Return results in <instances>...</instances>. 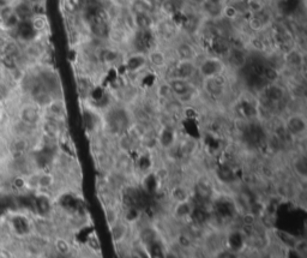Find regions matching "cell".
<instances>
[{"label": "cell", "instance_id": "24", "mask_svg": "<svg viewBox=\"0 0 307 258\" xmlns=\"http://www.w3.org/2000/svg\"><path fill=\"white\" fill-rule=\"evenodd\" d=\"M292 167H293V169H294V172L297 173V177H299L300 179H303V180L306 179L307 163H306L305 156L298 155V156L294 158V161H293Z\"/></svg>", "mask_w": 307, "mask_h": 258}, {"label": "cell", "instance_id": "6", "mask_svg": "<svg viewBox=\"0 0 307 258\" xmlns=\"http://www.w3.org/2000/svg\"><path fill=\"white\" fill-rule=\"evenodd\" d=\"M154 30H155L157 40H162V41H174L180 32L175 19L170 17H164L160 21H156Z\"/></svg>", "mask_w": 307, "mask_h": 258}, {"label": "cell", "instance_id": "23", "mask_svg": "<svg viewBox=\"0 0 307 258\" xmlns=\"http://www.w3.org/2000/svg\"><path fill=\"white\" fill-rule=\"evenodd\" d=\"M170 197H172V200L174 201L175 203H181L190 201L191 194H190L189 189L185 188L181 184H179V185H175L174 188H172V190H170Z\"/></svg>", "mask_w": 307, "mask_h": 258}, {"label": "cell", "instance_id": "22", "mask_svg": "<svg viewBox=\"0 0 307 258\" xmlns=\"http://www.w3.org/2000/svg\"><path fill=\"white\" fill-rule=\"evenodd\" d=\"M54 183H55V178H54L52 173L44 172L36 177L35 188L40 190V191H46V190H50L52 188Z\"/></svg>", "mask_w": 307, "mask_h": 258}, {"label": "cell", "instance_id": "18", "mask_svg": "<svg viewBox=\"0 0 307 258\" xmlns=\"http://www.w3.org/2000/svg\"><path fill=\"white\" fill-rule=\"evenodd\" d=\"M157 11L153 6L150 0H131L130 2V13L131 15H138V13H152L155 15Z\"/></svg>", "mask_w": 307, "mask_h": 258}, {"label": "cell", "instance_id": "4", "mask_svg": "<svg viewBox=\"0 0 307 258\" xmlns=\"http://www.w3.org/2000/svg\"><path fill=\"white\" fill-rule=\"evenodd\" d=\"M132 52L147 53L157 46V36L155 30H137L132 32L130 40Z\"/></svg>", "mask_w": 307, "mask_h": 258}, {"label": "cell", "instance_id": "11", "mask_svg": "<svg viewBox=\"0 0 307 258\" xmlns=\"http://www.w3.org/2000/svg\"><path fill=\"white\" fill-rule=\"evenodd\" d=\"M249 58V52H246L243 47L232 45L227 54L224 55V61H226L227 67H232L233 70L240 71L245 66Z\"/></svg>", "mask_w": 307, "mask_h": 258}, {"label": "cell", "instance_id": "1", "mask_svg": "<svg viewBox=\"0 0 307 258\" xmlns=\"http://www.w3.org/2000/svg\"><path fill=\"white\" fill-rule=\"evenodd\" d=\"M166 81L168 83L174 100L178 101L180 104L191 103L197 98L198 89L193 81L178 77L168 78Z\"/></svg>", "mask_w": 307, "mask_h": 258}, {"label": "cell", "instance_id": "9", "mask_svg": "<svg viewBox=\"0 0 307 258\" xmlns=\"http://www.w3.org/2000/svg\"><path fill=\"white\" fill-rule=\"evenodd\" d=\"M202 89L209 98L221 99L227 92V81L224 75L202 79Z\"/></svg>", "mask_w": 307, "mask_h": 258}, {"label": "cell", "instance_id": "29", "mask_svg": "<svg viewBox=\"0 0 307 258\" xmlns=\"http://www.w3.org/2000/svg\"><path fill=\"white\" fill-rule=\"evenodd\" d=\"M2 118V108H1V103H0V120Z\"/></svg>", "mask_w": 307, "mask_h": 258}, {"label": "cell", "instance_id": "3", "mask_svg": "<svg viewBox=\"0 0 307 258\" xmlns=\"http://www.w3.org/2000/svg\"><path fill=\"white\" fill-rule=\"evenodd\" d=\"M104 125L112 132L118 135L129 131L131 118L129 112L124 107H109L104 114Z\"/></svg>", "mask_w": 307, "mask_h": 258}, {"label": "cell", "instance_id": "26", "mask_svg": "<svg viewBox=\"0 0 307 258\" xmlns=\"http://www.w3.org/2000/svg\"><path fill=\"white\" fill-rule=\"evenodd\" d=\"M150 2L153 4V6L155 7L156 11H160L162 5H163L164 0H150Z\"/></svg>", "mask_w": 307, "mask_h": 258}, {"label": "cell", "instance_id": "14", "mask_svg": "<svg viewBox=\"0 0 307 258\" xmlns=\"http://www.w3.org/2000/svg\"><path fill=\"white\" fill-rule=\"evenodd\" d=\"M156 141H157V144L162 149H164L166 152H169V150H172L177 146V131H175V129L172 125H163L157 133Z\"/></svg>", "mask_w": 307, "mask_h": 258}, {"label": "cell", "instance_id": "7", "mask_svg": "<svg viewBox=\"0 0 307 258\" xmlns=\"http://www.w3.org/2000/svg\"><path fill=\"white\" fill-rule=\"evenodd\" d=\"M170 71V75L167 77H178L184 79H190L193 81V78L197 76V61L193 60H175L172 66H167V69Z\"/></svg>", "mask_w": 307, "mask_h": 258}, {"label": "cell", "instance_id": "5", "mask_svg": "<svg viewBox=\"0 0 307 258\" xmlns=\"http://www.w3.org/2000/svg\"><path fill=\"white\" fill-rule=\"evenodd\" d=\"M283 129L287 135H288V137L293 138V140L304 137L307 131L306 117L303 113L299 112L292 113V114H289L288 117L284 119Z\"/></svg>", "mask_w": 307, "mask_h": 258}, {"label": "cell", "instance_id": "12", "mask_svg": "<svg viewBox=\"0 0 307 258\" xmlns=\"http://www.w3.org/2000/svg\"><path fill=\"white\" fill-rule=\"evenodd\" d=\"M123 65L125 67V71H126L127 73H133V75L141 73L142 71H144L148 67L146 53H139V52L130 53L126 58H124Z\"/></svg>", "mask_w": 307, "mask_h": 258}, {"label": "cell", "instance_id": "2", "mask_svg": "<svg viewBox=\"0 0 307 258\" xmlns=\"http://www.w3.org/2000/svg\"><path fill=\"white\" fill-rule=\"evenodd\" d=\"M227 69L228 67L224 59L217 55L206 54L197 60V76H200L201 79L222 76Z\"/></svg>", "mask_w": 307, "mask_h": 258}, {"label": "cell", "instance_id": "28", "mask_svg": "<svg viewBox=\"0 0 307 258\" xmlns=\"http://www.w3.org/2000/svg\"><path fill=\"white\" fill-rule=\"evenodd\" d=\"M5 93H4V90L1 89V87H0V103H1L2 101H4V99H5Z\"/></svg>", "mask_w": 307, "mask_h": 258}, {"label": "cell", "instance_id": "19", "mask_svg": "<svg viewBox=\"0 0 307 258\" xmlns=\"http://www.w3.org/2000/svg\"><path fill=\"white\" fill-rule=\"evenodd\" d=\"M34 206H35L38 214L41 215L42 217H45L52 210V202H51L50 197H48L47 195L41 192V194H39L35 197V200H34Z\"/></svg>", "mask_w": 307, "mask_h": 258}, {"label": "cell", "instance_id": "21", "mask_svg": "<svg viewBox=\"0 0 307 258\" xmlns=\"http://www.w3.org/2000/svg\"><path fill=\"white\" fill-rule=\"evenodd\" d=\"M29 21H30L31 27L34 28V30H35L39 35H41V34L47 32L50 23H48V18L45 13H35V15L31 17Z\"/></svg>", "mask_w": 307, "mask_h": 258}, {"label": "cell", "instance_id": "13", "mask_svg": "<svg viewBox=\"0 0 307 258\" xmlns=\"http://www.w3.org/2000/svg\"><path fill=\"white\" fill-rule=\"evenodd\" d=\"M146 55L148 66H150L154 70H166L169 65V58L167 55V52L158 46L150 50Z\"/></svg>", "mask_w": 307, "mask_h": 258}, {"label": "cell", "instance_id": "16", "mask_svg": "<svg viewBox=\"0 0 307 258\" xmlns=\"http://www.w3.org/2000/svg\"><path fill=\"white\" fill-rule=\"evenodd\" d=\"M284 67H289L292 70H299L304 65V55L298 48L292 47L291 50L283 53Z\"/></svg>", "mask_w": 307, "mask_h": 258}, {"label": "cell", "instance_id": "27", "mask_svg": "<svg viewBox=\"0 0 307 258\" xmlns=\"http://www.w3.org/2000/svg\"><path fill=\"white\" fill-rule=\"evenodd\" d=\"M187 5H193V6H200L204 0H185Z\"/></svg>", "mask_w": 307, "mask_h": 258}, {"label": "cell", "instance_id": "17", "mask_svg": "<svg viewBox=\"0 0 307 258\" xmlns=\"http://www.w3.org/2000/svg\"><path fill=\"white\" fill-rule=\"evenodd\" d=\"M13 10L21 21H29L35 15V7L29 0H18L17 2H13Z\"/></svg>", "mask_w": 307, "mask_h": 258}, {"label": "cell", "instance_id": "25", "mask_svg": "<svg viewBox=\"0 0 307 258\" xmlns=\"http://www.w3.org/2000/svg\"><path fill=\"white\" fill-rule=\"evenodd\" d=\"M28 148H29V143H28V141L25 140L23 136L13 140L12 144H11V150L17 155H23Z\"/></svg>", "mask_w": 307, "mask_h": 258}, {"label": "cell", "instance_id": "8", "mask_svg": "<svg viewBox=\"0 0 307 258\" xmlns=\"http://www.w3.org/2000/svg\"><path fill=\"white\" fill-rule=\"evenodd\" d=\"M42 118H44V113H42V108L36 106L35 103H25L18 110V119L21 123L29 127H35L40 125Z\"/></svg>", "mask_w": 307, "mask_h": 258}, {"label": "cell", "instance_id": "15", "mask_svg": "<svg viewBox=\"0 0 307 258\" xmlns=\"http://www.w3.org/2000/svg\"><path fill=\"white\" fill-rule=\"evenodd\" d=\"M132 17L133 30H154L156 24V19L152 13H138V15H131Z\"/></svg>", "mask_w": 307, "mask_h": 258}, {"label": "cell", "instance_id": "10", "mask_svg": "<svg viewBox=\"0 0 307 258\" xmlns=\"http://www.w3.org/2000/svg\"><path fill=\"white\" fill-rule=\"evenodd\" d=\"M173 52H174L175 60L197 61L200 58V52H198L197 47L187 40H179L175 42Z\"/></svg>", "mask_w": 307, "mask_h": 258}, {"label": "cell", "instance_id": "20", "mask_svg": "<svg viewBox=\"0 0 307 258\" xmlns=\"http://www.w3.org/2000/svg\"><path fill=\"white\" fill-rule=\"evenodd\" d=\"M11 226L17 235H27L30 233V223L24 216H13L11 219Z\"/></svg>", "mask_w": 307, "mask_h": 258}]
</instances>
